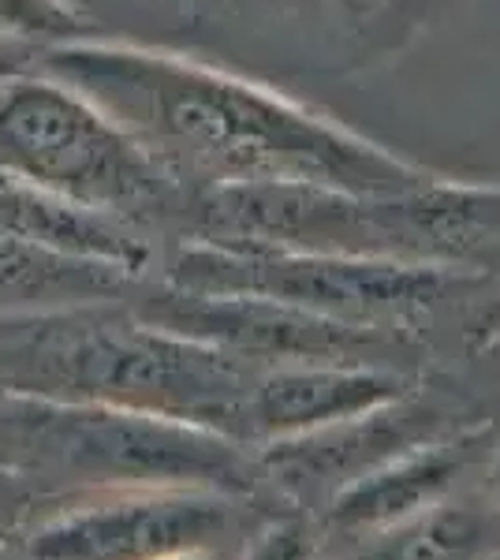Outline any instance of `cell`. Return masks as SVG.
<instances>
[{"label": "cell", "instance_id": "obj_5", "mask_svg": "<svg viewBox=\"0 0 500 560\" xmlns=\"http://www.w3.org/2000/svg\"><path fill=\"white\" fill-rule=\"evenodd\" d=\"M460 273L444 261H407L336 250L269 247L240 240H195L168 261V288L217 295H258L336 322L367 325L407 318L444 300Z\"/></svg>", "mask_w": 500, "mask_h": 560}, {"label": "cell", "instance_id": "obj_10", "mask_svg": "<svg viewBox=\"0 0 500 560\" xmlns=\"http://www.w3.org/2000/svg\"><path fill=\"white\" fill-rule=\"evenodd\" d=\"M139 277L105 261L63 255L0 232V314H42L86 303H120Z\"/></svg>", "mask_w": 500, "mask_h": 560}, {"label": "cell", "instance_id": "obj_15", "mask_svg": "<svg viewBox=\"0 0 500 560\" xmlns=\"http://www.w3.org/2000/svg\"><path fill=\"white\" fill-rule=\"evenodd\" d=\"M0 560H26V557L20 553V546H15L12 538L0 535Z\"/></svg>", "mask_w": 500, "mask_h": 560}, {"label": "cell", "instance_id": "obj_19", "mask_svg": "<svg viewBox=\"0 0 500 560\" xmlns=\"http://www.w3.org/2000/svg\"><path fill=\"white\" fill-rule=\"evenodd\" d=\"M8 79H12V75H8V71H4V68H0V86H4V83H8Z\"/></svg>", "mask_w": 500, "mask_h": 560}, {"label": "cell", "instance_id": "obj_13", "mask_svg": "<svg viewBox=\"0 0 500 560\" xmlns=\"http://www.w3.org/2000/svg\"><path fill=\"white\" fill-rule=\"evenodd\" d=\"M86 38V20L68 0H0V42L4 45H53Z\"/></svg>", "mask_w": 500, "mask_h": 560}, {"label": "cell", "instance_id": "obj_8", "mask_svg": "<svg viewBox=\"0 0 500 560\" xmlns=\"http://www.w3.org/2000/svg\"><path fill=\"white\" fill-rule=\"evenodd\" d=\"M407 396V377L367 363L261 366L247 400V441H284Z\"/></svg>", "mask_w": 500, "mask_h": 560}, {"label": "cell", "instance_id": "obj_17", "mask_svg": "<svg viewBox=\"0 0 500 560\" xmlns=\"http://www.w3.org/2000/svg\"><path fill=\"white\" fill-rule=\"evenodd\" d=\"M493 486H497V493H500V456H497V467H493Z\"/></svg>", "mask_w": 500, "mask_h": 560}, {"label": "cell", "instance_id": "obj_9", "mask_svg": "<svg viewBox=\"0 0 500 560\" xmlns=\"http://www.w3.org/2000/svg\"><path fill=\"white\" fill-rule=\"evenodd\" d=\"M0 232L26 243L63 250V255L90 258L116 266L131 277H142L150 266V247L124 221L83 206H71L63 198L42 191L0 168Z\"/></svg>", "mask_w": 500, "mask_h": 560}, {"label": "cell", "instance_id": "obj_6", "mask_svg": "<svg viewBox=\"0 0 500 560\" xmlns=\"http://www.w3.org/2000/svg\"><path fill=\"white\" fill-rule=\"evenodd\" d=\"M232 530V493L195 486L34 493L12 541L26 560H165L217 549Z\"/></svg>", "mask_w": 500, "mask_h": 560}, {"label": "cell", "instance_id": "obj_7", "mask_svg": "<svg viewBox=\"0 0 500 560\" xmlns=\"http://www.w3.org/2000/svg\"><path fill=\"white\" fill-rule=\"evenodd\" d=\"M131 311L142 322L221 348L251 366L359 363L362 348L381 345L377 329L258 300V295L184 292V288L165 284L158 295L135 303Z\"/></svg>", "mask_w": 500, "mask_h": 560}, {"label": "cell", "instance_id": "obj_16", "mask_svg": "<svg viewBox=\"0 0 500 560\" xmlns=\"http://www.w3.org/2000/svg\"><path fill=\"white\" fill-rule=\"evenodd\" d=\"M165 560H221L217 549H198V553H179V557H165Z\"/></svg>", "mask_w": 500, "mask_h": 560}, {"label": "cell", "instance_id": "obj_3", "mask_svg": "<svg viewBox=\"0 0 500 560\" xmlns=\"http://www.w3.org/2000/svg\"><path fill=\"white\" fill-rule=\"evenodd\" d=\"M247 445L217 430L124 411L108 404L8 393L0 400V467L31 493L120 490V486H195L251 493Z\"/></svg>", "mask_w": 500, "mask_h": 560}, {"label": "cell", "instance_id": "obj_12", "mask_svg": "<svg viewBox=\"0 0 500 560\" xmlns=\"http://www.w3.org/2000/svg\"><path fill=\"white\" fill-rule=\"evenodd\" d=\"M481 546V520L470 512H433L407 535L388 541L370 560H470V553Z\"/></svg>", "mask_w": 500, "mask_h": 560}, {"label": "cell", "instance_id": "obj_14", "mask_svg": "<svg viewBox=\"0 0 500 560\" xmlns=\"http://www.w3.org/2000/svg\"><path fill=\"white\" fill-rule=\"evenodd\" d=\"M31 486L20 482L8 467H0V535L12 538L15 523L23 520L26 504H31Z\"/></svg>", "mask_w": 500, "mask_h": 560}, {"label": "cell", "instance_id": "obj_2", "mask_svg": "<svg viewBox=\"0 0 500 560\" xmlns=\"http://www.w3.org/2000/svg\"><path fill=\"white\" fill-rule=\"evenodd\" d=\"M258 370L116 303L0 314V377L15 393L161 415L240 445Z\"/></svg>", "mask_w": 500, "mask_h": 560}, {"label": "cell", "instance_id": "obj_1", "mask_svg": "<svg viewBox=\"0 0 500 560\" xmlns=\"http://www.w3.org/2000/svg\"><path fill=\"white\" fill-rule=\"evenodd\" d=\"M42 71L105 108L172 176H202L209 187L306 184L399 195L441 179L280 90L168 49L75 38L45 49Z\"/></svg>", "mask_w": 500, "mask_h": 560}, {"label": "cell", "instance_id": "obj_18", "mask_svg": "<svg viewBox=\"0 0 500 560\" xmlns=\"http://www.w3.org/2000/svg\"><path fill=\"white\" fill-rule=\"evenodd\" d=\"M8 393H12V385H8V382H4V377H0V400H4V396H8Z\"/></svg>", "mask_w": 500, "mask_h": 560}, {"label": "cell", "instance_id": "obj_11", "mask_svg": "<svg viewBox=\"0 0 500 560\" xmlns=\"http://www.w3.org/2000/svg\"><path fill=\"white\" fill-rule=\"evenodd\" d=\"M460 467L463 448L418 445L411 453L354 478L333 501V523L336 527H381V523L411 516L449 490Z\"/></svg>", "mask_w": 500, "mask_h": 560}, {"label": "cell", "instance_id": "obj_4", "mask_svg": "<svg viewBox=\"0 0 500 560\" xmlns=\"http://www.w3.org/2000/svg\"><path fill=\"white\" fill-rule=\"evenodd\" d=\"M0 168L116 221L161 210L179 179L105 108L45 71L0 86Z\"/></svg>", "mask_w": 500, "mask_h": 560}]
</instances>
